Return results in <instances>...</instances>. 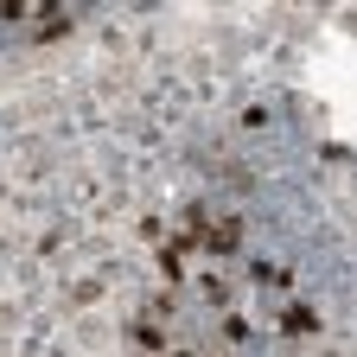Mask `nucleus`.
Wrapping results in <instances>:
<instances>
[{
	"label": "nucleus",
	"mask_w": 357,
	"mask_h": 357,
	"mask_svg": "<svg viewBox=\"0 0 357 357\" xmlns=\"http://www.w3.org/2000/svg\"><path fill=\"white\" fill-rule=\"evenodd\" d=\"M64 32H70V13H52V20L38 26V38H64Z\"/></svg>",
	"instance_id": "2"
},
{
	"label": "nucleus",
	"mask_w": 357,
	"mask_h": 357,
	"mask_svg": "<svg viewBox=\"0 0 357 357\" xmlns=\"http://www.w3.org/2000/svg\"><path fill=\"white\" fill-rule=\"evenodd\" d=\"M236 243H243V230H236V217H230V223H217V230H211V249H217V255H230Z\"/></svg>",
	"instance_id": "1"
}]
</instances>
